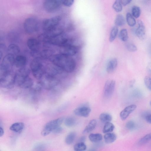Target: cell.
Wrapping results in <instances>:
<instances>
[{
	"label": "cell",
	"instance_id": "d6986e66",
	"mask_svg": "<svg viewBox=\"0 0 151 151\" xmlns=\"http://www.w3.org/2000/svg\"><path fill=\"white\" fill-rule=\"evenodd\" d=\"M27 60L26 57L23 55H19L17 56L14 60V64L18 68L24 67L26 65Z\"/></svg>",
	"mask_w": 151,
	"mask_h": 151
},
{
	"label": "cell",
	"instance_id": "7402d4cb",
	"mask_svg": "<svg viewBox=\"0 0 151 151\" xmlns=\"http://www.w3.org/2000/svg\"><path fill=\"white\" fill-rule=\"evenodd\" d=\"M7 51L8 54L13 55L18 54L20 52L19 47L14 43L10 44L8 47Z\"/></svg>",
	"mask_w": 151,
	"mask_h": 151
},
{
	"label": "cell",
	"instance_id": "ac0fdd59",
	"mask_svg": "<svg viewBox=\"0 0 151 151\" xmlns=\"http://www.w3.org/2000/svg\"><path fill=\"white\" fill-rule=\"evenodd\" d=\"M27 45L31 51L38 50L40 43L39 41L36 39L33 38L29 39L27 41Z\"/></svg>",
	"mask_w": 151,
	"mask_h": 151
},
{
	"label": "cell",
	"instance_id": "8fae6325",
	"mask_svg": "<svg viewBox=\"0 0 151 151\" xmlns=\"http://www.w3.org/2000/svg\"><path fill=\"white\" fill-rule=\"evenodd\" d=\"M60 54L68 56L75 55L78 51L76 46L72 44L71 43L67 44L60 47Z\"/></svg>",
	"mask_w": 151,
	"mask_h": 151
},
{
	"label": "cell",
	"instance_id": "5bb4252c",
	"mask_svg": "<svg viewBox=\"0 0 151 151\" xmlns=\"http://www.w3.org/2000/svg\"><path fill=\"white\" fill-rule=\"evenodd\" d=\"M91 111L90 108L86 106H83L75 109L73 112L77 116L84 117H88Z\"/></svg>",
	"mask_w": 151,
	"mask_h": 151
},
{
	"label": "cell",
	"instance_id": "e0dca14e",
	"mask_svg": "<svg viewBox=\"0 0 151 151\" xmlns=\"http://www.w3.org/2000/svg\"><path fill=\"white\" fill-rule=\"evenodd\" d=\"M136 108V105L134 104L130 105L126 107L120 113V116L122 120H125Z\"/></svg>",
	"mask_w": 151,
	"mask_h": 151
},
{
	"label": "cell",
	"instance_id": "c3c4849f",
	"mask_svg": "<svg viewBox=\"0 0 151 151\" xmlns=\"http://www.w3.org/2000/svg\"><path fill=\"white\" fill-rule=\"evenodd\" d=\"M86 139V137L84 136L81 137L79 139V142H83L85 141Z\"/></svg>",
	"mask_w": 151,
	"mask_h": 151
},
{
	"label": "cell",
	"instance_id": "3957f363",
	"mask_svg": "<svg viewBox=\"0 0 151 151\" xmlns=\"http://www.w3.org/2000/svg\"><path fill=\"white\" fill-rule=\"evenodd\" d=\"M39 82L42 88L50 90L56 86L58 83V79L55 76L45 73Z\"/></svg>",
	"mask_w": 151,
	"mask_h": 151
},
{
	"label": "cell",
	"instance_id": "681fc988",
	"mask_svg": "<svg viewBox=\"0 0 151 151\" xmlns=\"http://www.w3.org/2000/svg\"><path fill=\"white\" fill-rule=\"evenodd\" d=\"M4 134V131L3 129L0 127V137L2 136Z\"/></svg>",
	"mask_w": 151,
	"mask_h": 151
},
{
	"label": "cell",
	"instance_id": "836d02e7",
	"mask_svg": "<svg viewBox=\"0 0 151 151\" xmlns=\"http://www.w3.org/2000/svg\"><path fill=\"white\" fill-rule=\"evenodd\" d=\"M119 37L122 41L125 42L127 41L128 38V32L126 29H122L119 34Z\"/></svg>",
	"mask_w": 151,
	"mask_h": 151
},
{
	"label": "cell",
	"instance_id": "f35d334b",
	"mask_svg": "<svg viewBox=\"0 0 151 151\" xmlns=\"http://www.w3.org/2000/svg\"><path fill=\"white\" fill-rule=\"evenodd\" d=\"M9 71L2 64H0V82Z\"/></svg>",
	"mask_w": 151,
	"mask_h": 151
},
{
	"label": "cell",
	"instance_id": "8d00e7d4",
	"mask_svg": "<svg viewBox=\"0 0 151 151\" xmlns=\"http://www.w3.org/2000/svg\"><path fill=\"white\" fill-rule=\"evenodd\" d=\"M112 8L117 12H119L122 9V6L120 0L115 1L112 5Z\"/></svg>",
	"mask_w": 151,
	"mask_h": 151
},
{
	"label": "cell",
	"instance_id": "d4e9b609",
	"mask_svg": "<svg viewBox=\"0 0 151 151\" xmlns=\"http://www.w3.org/2000/svg\"><path fill=\"white\" fill-rule=\"evenodd\" d=\"M88 138L91 142L96 143L101 141L103 137L100 133H91L89 135Z\"/></svg>",
	"mask_w": 151,
	"mask_h": 151
},
{
	"label": "cell",
	"instance_id": "f1b7e54d",
	"mask_svg": "<svg viewBox=\"0 0 151 151\" xmlns=\"http://www.w3.org/2000/svg\"><path fill=\"white\" fill-rule=\"evenodd\" d=\"M115 24L118 26L123 25L125 23V20L124 16L121 14H118L116 17L115 20Z\"/></svg>",
	"mask_w": 151,
	"mask_h": 151
},
{
	"label": "cell",
	"instance_id": "e575fe53",
	"mask_svg": "<svg viewBox=\"0 0 151 151\" xmlns=\"http://www.w3.org/2000/svg\"><path fill=\"white\" fill-rule=\"evenodd\" d=\"M86 149V146L83 142H78L74 146L75 151H84Z\"/></svg>",
	"mask_w": 151,
	"mask_h": 151
},
{
	"label": "cell",
	"instance_id": "6da1fadb",
	"mask_svg": "<svg viewBox=\"0 0 151 151\" xmlns=\"http://www.w3.org/2000/svg\"><path fill=\"white\" fill-rule=\"evenodd\" d=\"M49 58L54 65L67 72H72L76 68V61L70 56L60 54L52 55Z\"/></svg>",
	"mask_w": 151,
	"mask_h": 151
},
{
	"label": "cell",
	"instance_id": "603a6c76",
	"mask_svg": "<svg viewBox=\"0 0 151 151\" xmlns=\"http://www.w3.org/2000/svg\"><path fill=\"white\" fill-rule=\"evenodd\" d=\"M105 142L107 144H110L114 142L116 139L117 137L114 133L110 132L106 133L104 136Z\"/></svg>",
	"mask_w": 151,
	"mask_h": 151
},
{
	"label": "cell",
	"instance_id": "8992f818",
	"mask_svg": "<svg viewBox=\"0 0 151 151\" xmlns=\"http://www.w3.org/2000/svg\"><path fill=\"white\" fill-rule=\"evenodd\" d=\"M30 73L29 69L27 67L20 68L14 75V83L19 86L22 82L28 77Z\"/></svg>",
	"mask_w": 151,
	"mask_h": 151
},
{
	"label": "cell",
	"instance_id": "484cf974",
	"mask_svg": "<svg viewBox=\"0 0 151 151\" xmlns=\"http://www.w3.org/2000/svg\"><path fill=\"white\" fill-rule=\"evenodd\" d=\"M33 83L32 80L28 77L22 82L19 87L23 88H28L33 86Z\"/></svg>",
	"mask_w": 151,
	"mask_h": 151
},
{
	"label": "cell",
	"instance_id": "d590c367",
	"mask_svg": "<svg viewBox=\"0 0 151 151\" xmlns=\"http://www.w3.org/2000/svg\"><path fill=\"white\" fill-rule=\"evenodd\" d=\"M132 16L136 18H138L141 14V9L140 7L137 6H134L132 9Z\"/></svg>",
	"mask_w": 151,
	"mask_h": 151
},
{
	"label": "cell",
	"instance_id": "7a4b0ae2",
	"mask_svg": "<svg viewBox=\"0 0 151 151\" xmlns=\"http://www.w3.org/2000/svg\"><path fill=\"white\" fill-rule=\"evenodd\" d=\"M30 68L34 76L40 80L45 72V68L39 58H35L31 61Z\"/></svg>",
	"mask_w": 151,
	"mask_h": 151
},
{
	"label": "cell",
	"instance_id": "9a60e30c",
	"mask_svg": "<svg viewBox=\"0 0 151 151\" xmlns=\"http://www.w3.org/2000/svg\"><path fill=\"white\" fill-rule=\"evenodd\" d=\"M15 58L14 55L8 54L4 58L1 63L9 71L14 64Z\"/></svg>",
	"mask_w": 151,
	"mask_h": 151
},
{
	"label": "cell",
	"instance_id": "f5cc1de1",
	"mask_svg": "<svg viewBox=\"0 0 151 151\" xmlns=\"http://www.w3.org/2000/svg\"><path fill=\"white\" fill-rule=\"evenodd\" d=\"M44 151V150H42V151Z\"/></svg>",
	"mask_w": 151,
	"mask_h": 151
},
{
	"label": "cell",
	"instance_id": "7bdbcfd3",
	"mask_svg": "<svg viewBox=\"0 0 151 151\" xmlns=\"http://www.w3.org/2000/svg\"><path fill=\"white\" fill-rule=\"evenodd\" d=\"M144 83L145 86L150 90H151V78L148 76H146L144 79Z\"/></svg>",
	"mask_w": 151,
	"mask_h": 151
},
{
	"label": "cell",
	"instance_id": "4fadbf2b",
	"mask_svg": "<svg viewBox=\"0 0 151 151\" xmlns=\"http://www.w3.org/2000/svg\"><path fill=\"white\" fill-rule=\"evenodd\" d=\"M115 86V82L113 80L107 81L105 84L104 89V95L106 98L110 97L114 92Z\"/></svg>",
	"mask_w": 151,
	"mask_h": 151
},
{
	"label": "cell",
	"instance_id": "83f0119b",
	"mask_svg": "<svg viewBox=\"0 0 151 151\" xmlns=\"http://www.w3.org/2000/svg\"><path fill=\"white\" fill-rule=\"evenodd\" d=\"M114 128L115 126L112 123L110 122L106 123L103 129V132L105 134L111 132Z\"/></svg>",
	"mask_w": 151,
	"mask_h": 151
},
{
	"label": "cell",
	"instance_id": "f907efd6",
	"mask_svg": "<svg viewBox=\"0 0 151 151\" xmlns=\"http://www.w3.org/2000/svg\"><path fill=\"white\" fill-rule=\"evenodd\" d=\"M87 151H97V150L94 148H92L89 149Z\"/></svg>",
	"mask_w": 151,
	"mask_h": 151
},
{
	"label": "cell",
	"instance_id": "bcb514c9",
	"mask_svg": "<svg viewBox=\"0 0 151 151\" xmlns=\"http://www.w3.org/2000/svg\"><path fill=\"white\" fill-rule=\"evenodd\" d=\"M63 128L60 126H58L55 128L52 131L53 133L56 134H59L62 132Z\"/></svg>",
	"mask_w": 151,
	"mask_h": 151
},
{
	"label": "cell",
	"instance_id": "52a82bcc",
	"mask_svg": "<svg viewBox=\"0 0 151 151\" xmlns=\"http://www.w3.org/2000/svg\"><path fill=\"white\" fill-rule=\"evenodd\" d=\"M62 4V0H45L43 4L45 10L49 13L56 11L60 8Z\"/></svg>",
	"mask_w": 151,
	"mask_h": 151
},
{
	"label": "cell",
	"instance_id": "ba28073f",
	"mask_svg": "<svg viewBox=\"0 0 151 151\" xmlns=\"http://www.w3.org/2000/svg\"><path fill=\"white\" fill-rule=\"evenodd\" d=\"M60 20L58 16H56L44 20L42 23V28L45 32L48 31L56 27Z\"/></svg>",
	"mask_w": 151,
	"mask_h": 151
},
{
	"label": "cell",
	"instance_id": "cb8c5ba5",
	"mask_svg": "<svg viewBox=\"0 0 151 151\" xmlns=\"http://www.w3.org/2000/svg\"><path fill=\"white\" fill-rule=\"evenodd\" d=\"M24 127V124L23 122H16L12 124L10 127V129L15 132H19L21 131Z\"/></svg>",
	"mask_w": 151,
	"mask_h": 151
},
{
	"label": "cell",
	"instance_id": "30bf717a",
	"mask_svg": "<svg viewBox=\"0 0 151 151\" xmlns=\"http://www.w3.org/2000/svg\"><path fill=\"white\" fill-rule=\"evenodd\" d=\"M47 42L60 47L71 42V40L63 34L50 39Z\"/></svg>",
	"mask_w": 151,
	"mask_h": 151
},
{
	"label": "cell",
	"instance_id": "2e32d148",
	"mask_svg": "<svg viewBox=\"0 0 151 151\" xmlns=\"http://www.w3.org/2000/svg\"><path fill=\"white\" fill-rule=\"evenodd\" d=\"M138 27L135 31V34L140 40L144 39L145 36V29L144 23L142 21H138Z\"/></svg>",
	"mask_w": 151,
	"mask_h": 151
},
{
	"label": "cell",
	"instance_id": "74e56055",
	"mask_svg": "<svg viewBox=\"0 0 151 151\" xmlns=\"http://www.w3.org/2000/svg\"><path fill=\"white\" fill-rule=\"evenodd\" d=\"M151 139V134L149 133L141 138L138 142V144L140 145H143L150 140Z\"/></svg>",
	"mask_w": 151,
	"mask_h": 151
},
{
	"label": "cell",
	"instance_id": "7c38bea8",
	"mask_svg": "<svg viewBox=\"0 0 151 151\" xmlns=\"http://www.w3.org/2000/svg\"><path fill=\"white\" fill-rule=\"evenodd\" d=\"M14 83V75L10 71L5 76L0 82V86L6 88H11Z\"/></svg>",
	"mask_w": 151,
	"mask_h": 151
},
{
	"label": "cell",
	"instance_id": "60d3db41",
	"mask_svg": "<svg viewBox=\"0 0 151 151\" xmlns=\"http://www.w3.org/2000/svg\"><path fill=\"white\" fill-rule=\"evenodd\" d=\"M135 123L132 121H129L127 122L126 124V127L127 129L130 131L134 130L136 127Z\"/></svg>",
	"mask_w": 151,
	"mask_h": 151
},
{
	"label": "cell",
	"instance_id": "ee69618b",
	"mask_svg": "<svg viewBox=\"0 0 151 151\" xmlns=\"http://www.w3.org/2000/svg\"><path fill=\"white\" fill-rule=\"evenodd\" d=\"M73 0H62V4L67 7L71 6L74 3Z\"/></svg>",
	"mask_w": 151,
	"mask_h": 151
},
{
	"label": "cell",
	"instance_id": "ffe728a7",
	"mask_svg": "<svg viewBox=\"0 0 151 151\" xmlns=\"http://www.w3.org/2000/svg\"><path fill=\"white\" fill-rule=\"evenodd\" d=\"M117 64V61L116 59L113 58L110 60L107 63L106 70L109 73L114 71L116 68Z\"/></svg>",
	"mask_w": 151,
	"mask_h": 151
},
{
	"label": "cell",
	"instance_id": "ab89813d",
	"mask_svg": "<svg viewBox=\"0 0 151 151\" xmlns=\"http://www.w3.org/2000/svg\"><path fill=\"white\" fill-rule=\"evenodd\" d=\"M126 47L127 50L129 52H134L137 50L136 46L134 44L129 42L126 44Z\"/></svg>",
	"mask_w": 151,
	"mask_h": 151
},
{
	"label": "cell",
	"instance_id": "277c9868",
	"mask_svg": "<svg viewBox=\"0 0 151 151\" xmlns=\"http://www.w3.org/2000/svg\"><path fill=\"white\" fill-rule=\"evenodd\" d=\"M23 27L25 32L29 34H32L36 32L38 29V22L37 20L33 17L26 19L23 23Z\"/></svg>",
	"mask_w": 151,
	"mask_h": 151
},
{
	"label": "cell",
	"instance_id": "d6a6232c",
	"mask_svg": "<svg viewBox=\"0 0 151 151\" xmlns=\"http://www.w3.org/2000/svg\"><path fill=\"white\" fill-rule=\"evenodd\" d=\"M76 119L72 117H69L66 118L64 121V124L68 127H71L76 123Z\"/></svg>",
	"mask_w": 151,
	"mask_h": 151
},
{
	"label": "cell",
	"instance_id": "f546056e",
	"mask_svg": "<svg viewBox=\"0 0 151 151\" xmlns=\"http://www.w3.org/2000/svg\"><path fill=\"white\" fill-rule=\"evenodd\" d=\"M126 20L129 26H134L136 24L135 19L129 13H127L126 14Z\"/></svg>",
	"mask_w": 151,
	"mask_h": 151
},
{
	"label": "cell",
	"instance_id": "4dcf8cb0",
	"mask_svg": "<svg viewBox=\"0 0 151 151\" xmlns=\"http://www.w3.org/2000/svg\"><path fill=\"white\" fill-rule=\"evenodd\" d=\"M76 134L74 132H71L68 134L65 137V142L68 145L72 144L74 140Z\"/></svg>",
	"mask_w": 151,
	"mask_h": 151
},
{
	"label": "cell",
	"instance_id": "f6af8a7d",
	"mask_svg": "<svg viewBox=\"0 0 151 151\" xmlns=\"http://www.w3.org/2000/svg\"><path fill=\"white\" fill-rule=\"evenodd\" d=\"M45 147V146L44 144H40L35 146L34 149L35 151H41L43 150Z\"/></svg>",
	"mask_w": 151,
	"mask_h": 151
},
{
	"label": "cell",
	"instance_id": "9c48e42d",
	"mask_svg": "<svg viewBox=\"0 0 151 151\" xmlns=\"http://www.w3.org/2000/svg\"><path fill=\"white\" fill-rule=\"evenodd\" d=\"M63 30L57 27L48 31L45 32L39 36L40 40L47 42L49 40L63 34Z\"/></svg>",
	"mask_w": 151,
	"mask_h": 151
},
{
	"label": "cell",
	"instance_id": "4316f807",
	"mask_svg": "<svg viewBox=\"0 0 151 151\" xmlns=\"http://www.w3.org/2000/svg\"><path fill=\"white\" fill-rule=\"evenodd\" d=\"M99 119L101 122L106 123L110 122L112 119V117L109 114L102 113L100 115Z\"/></svg>",
	"mask_w": 151,
	"mask_h": 151
},
{
	"label": "cell",
	"instance_id": "1f68e13d",
	"mask_svg": "<svg viewBox=\"0 0 151 151\" xmlns=\"http://www.w3.org/2000/svg\"><path fill=\"white\" fill-rule=\"evenodd\" d=\"M118 31V29L117 27L115 26L113 27L111 31L109 37V41L110 42H112L116 38Z\"/></svg>",
	"mask_w": 151,
	"mask_h": 151
},
{
	"label": "cell",
	"instance_id": "816d5d0a",
	"mask_svg": "<svg viewBox=\"0 0 151 151\" xmlns=\"http://www.w3.org/2000/svg\"><path fill=\"white\" fill-rule=\"evenodd\" d=\"M3 56V53L0 50V61L1 60Z\"/></svg>",
	"mask_w": 151,
	"mask_h": 151
},
{
	"label": "cell",
	"instance_id": "5b68a950",
	"mask_svg": "<svg viewBox=\"0 0 151 151\" xmlns=\"http://www.w3.org/2000/svg\"><path fill=\"white\" fill-rule=\"evenodd\" d=\"M63 117H60L52 120L47 123L41 132V134L43 136L48 135L55 128L60 126L64 121Z\"/></svg>",
	"mask_w": 151,
	"mask_h": 151
},
{
	"label": "cell",
	"instance_id": "b9f144b4",
	"mask_svg": "<svg viewBox=\"0 0 151 151\" xmlns=\"http://www.w3.org/2000/svg\"><path fill=\"white\" fill-rule=\"evenodd\" d=\"M142 117L148 123H151V114L150 112H145L142 114Z\"/></svg>",
	"mask_w": 151,
	"mask_h": 151
},
{
	"label": "cell",
	"instance_id": "7dc6e473",
	"mask_svg": "<svg viewBox=\"0 0 151 151\" xmlns=\"http://www.w3.org/2000/svg\"><path fill=\"white\" fill-rule=\"evenodd\" d=\"M121 4L122 5L125 6L129 4L132 1L131 0H120Z\"/></svg>",
	"mask_w": 151,
	"mask_h": 151
},
{
	"label": "cell",
	"instance_id": "44dd1931",
	"mask_svg": "<svg viewBox=\"0 0 151 151\" xmlns=\"http://www.w3.org/2000/svg\"><path fill=\"white\" fill-rule=\"evenodd\" d=\"M97 124V121L95 119L91 120L83 129L82 133L86 134L92 132L95 128Z\"/></svg>",
	"mask_w": 151,
	"mask_h": 151
}]
</instances>
